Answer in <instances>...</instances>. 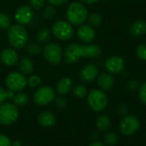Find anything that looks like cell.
Segmentation results:
<instances>
[{
	"label": "cell",
	"mask_w": 146,
	"mask_h": 146,
	"mask_svg": "<svg viewBox=\"0 0 146 146\" xmlns=\"http://www.w3.org/2000/svg\"><path fill=\"white\" fill-rule=\"evenodd\" d=\"M18 68H19L20 73H21L24 75L31 74L34 69V63L30 57L24 56V57L19 59Z\"/></svg>",
	"instance_id": "obj_18"
},
{
	"label": "cell",
	"mask_w": 146,
	"mask_h": 146,
	"mask_svg": "<svg viewBox=\"0 0 146 146\" xmlns=\"http://www.w3.org/2000/svg\"><path fill=\"white\" fill-rule=\"evenodd\" d=\"M12 100L14 101L15 105L19 106V107H24L28 104L29 97L27 94H26L24 92H18V93L15 94Z\"/></svg>",
	"instance_id": "obj_24"
},
{
	"label": "cell",
	"mask_w": 146,
	"mask_h": 146,
	"mask_svg": "<svg viewBox=\"0 0 146 146\" xmlns=\"http://www.w3.org/2000/svg\"><path fill=\"white\" fill-rule=\"evenodd\" d=\"M87 104L93 111L100 112L107 107L108 97L104 91L94 89L87 95Z\"/></svg>",
	"instance_id": "obj_4"
},
{
	"label": "cell",
	"mask_w": 146,
	"mask_h": 146,
	"mask_svg": "<svg viewBox=\"0 0 146 146\" xmlns=\"http://www.w3.org/2000/svg\"><path fill=\"white\" fill-rule=\"evenodd\" d=\"M102 53V50L99 45L96 44H87L83 45V57L94 59L98 58Z\"/></svg>",
	"instance_id": "obj_17"
},
{
	"label": "cell",
	"mask_w": 146,
	"mask_h": 146,
	"mask_svg": "<svg viewBox=\"0 0 146 146\" xmlns=\"http://www.w3.org/2000/svg\"><path fill=\"white\" fill-rule=\"evenodd\" d=\"M104 142L109 145H115L119 142V136L113 132L108 133L104 135Z\"/></svg>",
	"instance_id": "obj_29"
},
{
	"label": "cell",
	"mask_w": 146,
	"mask_h": 146,
	"mask_svg": "<svg viewBox=\"0 0 146 146\" xmlns=\"http://www.w3.org/2000/svg\"><path fill=\"white\" fill-rule=\"evenodd\" d=\"M97 82L102 91H110L115 85V79L110 73H103L98 76Z\"/></svg>",
	"instance_id": "obj_16"
},
{
	"label": "cell",
	"mask_w": 146,
	"mask_h": 146,
	"mask_svg": "<svg viewBox=\"0 0 146 146\" xmlns=\"http://www.w3.org/2000/svg\"><path fill=\"white\" fill-rule=\"evenodd\" d=\"M80 1L84 4H93V3L98 2L99 0H80Z\"/></svg>",
	"instance_id": "obj_41"
},
{
	"label": "cell",
	"mask_w": 146,
	"mask_h": 146,
	"mask_svg": "<svg viewBox=\"0 0 146 146\" xmlns=\"http://www.w3.org/2000/svg\"><path fill=\"white\" fill-rule=\"evenodd\" d=\"M56 9L55 6L51 5V4H49V5L44 7L43 15H44V17L45 19H47V20L53 19L55 17V15H56Z\"/></svg>",
	"instance_id": "obj_28"
},
{
	"label": "cell",
	"mask_w": 146,
	"mask_h": 146,
	"mask_svg": "<svg viewBox=\"0 0 146 146\" xmlns=\"http://www.w3.org/2000/svg\"><path fill=\"white\" fill-rule=\"evenodd\" d=\"M55 90L49 86H44L39 87L35 92L33 95V101L39 106H44L52 103L55 100Z\"/></svg>",
	"instance_id": "obj_9"
},
{
	"label": "cell",
	"mask_w": 146,
	"mask_h": 146,
	"mask_svg": "<svg viewBox=\"0 0 146 146\" xmlns=\"http://www.w3.org/2000/svg\"><path fill=\"white\" fill-rule=\"evenodd\" d=\"M50 4L53 5V6H60V5H63L65 4L68 0H46Z\"/></svg>",
	"instance_id": "obj_39"
},
{
	"label": "cell",
	"mask_w": 146,
	"mask_h": 146,
	"mask_svg": "<svg viewBox=\"0 0 146 146\" xmlns=\"http://www.w3.org/2000/svg\"><path fill=\"white\" fill-rule=\"evenodd\" d=\"M88 146H105L102 142H99V141H95L93 143H92L91 145H89Z\"/></svg>",
	"instance_id": "obj_42"
},
{
	"label": "cell",
	"mask_w": 146,
	"mask_h": 146,
	"mask_svg": "<svg viewBox=\"0 0 146 146\" xmlns=\"http://www.w3.org/2000/svg\"><path fill=\"white\" fill-rule=\"evenodd\" d=\"M8 98V93L7 91H5L3 88L0 87V104H3L6 99Z\"/></svg>",
	"instance_id": "obj_40"
},
{
	"label": "cell",
	"mask_w": 146,
	"mask_h": 146,
	"mask_svg": "<svg viewBox=\"0 0 146 146\" xmlns=\"http://www.w3.org/2000/svg\"><path fill=\"white\" fill-rule=\"evenodd\" d=\"M43 55L45 60L51 65L59 64L63 58V51L57 43H48L43 48Z\"/></svg>",
	"instance_id": "obj_5"
},
{
	"label": "cell",
	"mask_w": 146,
	"mask_h": 146,
	"mask_svg": "<svg viewBox=\"0 0 146 146\" xmlns=\"http://www.w3.org/2000/svg\"><path fill=\"white\" fill-rule=\"evenodd\" d=\"M104 66L110 74H117L125 69V62L121 57L118 56H113L105 61Z\"/></svg>",
	"instance_id": "obj_12"
},
{
	"label": "cell",
	"mask_w": 146,
	"mask_h": 146,
	"mask_svg": "<svg viewBox=\"0 0 146 146\" xmlns=\"http://www.w3.org/2000/svg\"><path fill=\"white\" fill-rule=\"evenodd\" d=\"M0 146H12L10 139L4 134L0 133Z\"/></svg>",
	"instance_id": "obj_36"
},
{
	"label": "cell",
	"mask_w": 146,
	"mask_h": 146,
	"mask_svg": "<svg viewBox=\"0 0 146 146\" xmlns=\"http://www.w3.org/2000/svg\"><path fill=\"white\" fill-rule=\"evenodd\" d=\"M83 57V45L72 43L68 44L64 52L63 58L68 64H74Z\"/></svg>",
	"instance_id": "obj_10"
},
{
	"label": "cell",
	"mask_w": 146,
	"mask_h": 146,
	"mask_svg": "<svg viewBox=\"0 0 146 146\" xmlns=\"http://www.w3.org/2000/svg\"><path fill=\"white\" fill-rule=\"evenodd\" d=\"M51 33L56 38L61 41H67L70 39L74 33L73 25L68 21L59 20L56 21L51 27Z\"/></svg>",
	"instance_id": "obj_3"
},
{
	"label": "cell",
	"mask_w": 146,
	"mask_h": 146,
	"mask_svg": "<svg viewBox=\"0 0 146 146\" xmlns=\"http://www.w3.org/2000/svg\"><path fill=\"white\" fill-rule=\"evenodd\" d=\"M7 38L10 46L15 50H20L27 44L29 38L27 30L21 24H13L7 30Z\"/></svg>",
	"instance_id": "obj_1"
},
{
	"label": "cell",
	"mask_w": 146,
	"mask_h": 146,
	"mask_svg": "<svg viewBox=\"0 0 146 146\" xmlns=\"http://www.w3.org/2000/svg\"><path fill=\"white\" fill-rule=\"evenodd\" d=\"M0 60L2 63L7 67H13L19 62V56L13 48H6L0 53Z\"/></svg>",
	"instance_id": "obj_14"
},
{
	"label": "cell",
	"mask_w": 146,
	"mask_h": 146,
	"mask_svg": "<svg viewBox=\"0 0 146 146\" xmlns=\"http://www.w3.org/2000/svg\"><path fill=\"white\" fill-rule=\"evenodd\" d=\"M51 30L49 28H41L38 30V33H37V40L40 43V44H46L48 43V41L51 38Z\"/></svg>",
	"instance_id": "obj_23"
},
{
	"label": "cell",
	"mask_w": 146,
	"mask_h": 146,
	"mask_svg": "<svg viewBox=\"0 0 146 146\" xmlns=\"http://www.w3.org/2000/svg\"><path fill=\"white\" fill-rule=\"evenodd\" d=\"M139 81L135 80H131L127 82V87L130 89V90H136V89H139Z\"/></svg>",
	"instance_id": "obj_37"
},
{
	"label": "cell",
	"mask_w": 146,
	"mask_h": 146,
	"mask_svg": "<svg viewBox=\"0 0 146 146\" xmlns=\"http://www.w3.org/2000/svg\"><path fill=\"white\" fill-rule=\"evenodd\" d=\"M33 9L29 5L20 6L15 13V19L16 22L22 26L30 23L33 21Z\"/></svg>",
	"instance_id": "obj_11"
},
{
	"label": "cell",
	"mask_w": 146,
	"mask_h": 146,
	"mask_svg": "<svg viewBox=\"0 0 146 146\" xmlns=\"http://www.w3.org/2000/svg\"><path fill=\"white\" fill-rule=\"evenodd\" d=\"M88 11L86 7L81 2H72L66 10L67 21L72 25L80 26L87 21Z\"/></svg>",
	"instance_id": "obj_2"
},
{
	"label": "cell",
	"mask_w": 146,
	"mask_h": 146,
	"mask_svg": "<svg viewBox=\"0 0 146 146\" xmlns=\"http://www.w3.org/2000/svg\"><path fill=\"white\" fill-rule=\"evenodd\" d=\"M139 98L140 101L146 105V82L140 85L139 87Z\"/></svg>",
	"instance_id": "obj_34"
},
{
	"label": "cell",
	"mask_w": 146,
	"mask_h": 146,
	"mask_svg": "<svg viewBox=\"0 0 146 146\" xmlns=\"http://www.w3.org/2000/svg\"><path fill=\"white\" fill-rule=\"evenodd\" d=\"M73 87V81L69 77H62L56 85V92L60 95L68 94Z\"/></svg>",
	"instance_id": "obj_21"
},
{
	"label": "cell",
	"mask_w": 146,
	"mask_h": 146,
	"mask_svg": "<svg viewBox=\"0 0 146 146\" xmlns=\"http://www.w3.org/2000/svg\"><path fill=\"white\" fill-rule=\"evenodd\" d=\"M111 121L110 118L106 115H101L98 117L96 126L100 131H106L110 127Z\"/></svg>",
	"instance_id": "obj_22"
},
{
	"label": "cell",
	"mask_w": 146,
	"mask_h": 146,
	"mask_svg": "<svg viewBox=\"0 0 146 146\" xmlns=\"http://www.w3.org/2000/svg\"><path fill=\"white\" fill-rule=\"evenodd\" d=\"M127 111H128V109H127V105H125V104H119V105L117 106V108H116V113H117L119 115H121V116L127 115Z\"/></svg>",
	"instance_id": "obj_35"
},
{
	"label": "cell",
	"mask_w": 146,
	"mask_h": 146,
	"mask_svg": "<svg viewBox=\"0 0 146 146\" xmlns=\"http://www.w3.org/2000/svg\"><path fill=\"white\" fill-rule=\"evenodd\" d=\"M38 121L44 127H51L56 124V119L51 112L44 111L38 115Z\"/></svg>",
	"instance_id": "obj_20"
},
{
	"label": "cell",
	"mask_w": 146,
	"mask_h": 146,
	"mask_svg": "<svg viewBox=\"0 0 146 146\" xmlns=\"http://www.w3.org/2000/svg\"><path fill=\"white\" fill-rule=\"evenodd\" d=\"M87 21L89 22V25H91L92 27H99L103 23V17L100 14L93 12L88 15Z\"/></svg>",
	"instance_id": "obj_25"
},
{
	"label": "cell",
	"mask_w": 146,
	"mask_h": 146,
	"mask_svg": "<svg viewBox=\"0 0 146 146\" xmlns=\"http://www.w3.org/2000/svg\"><path fill=\"white\" fill-rule=\"evenodd\" d=\"M46 0H30V6L33 9L39 10L45 6Z\"/></svg>",
	"instance_id": "obj_33"
},
{
	"label": "cell",
	"mask_w": 146,
	"mask_h": 146,
	"mask_svg": "<svg viewBox=\"0 0 146 146\" xmlns=\"http://www.w3.org/2000/svg\"><path fill=\"white\" fill-rule=\"evenodd\" d=\"M21 142L20 141H18V140H15L13 144H12V146H21Z\"/></svg>",
	"instance_id": "obj_43"
},
{
	"label": "cell",
	"mask_w": 146,
	"mask_h": 146,
	"mask_svg": "<svg viewBox=\"0 0 146 146\" xmlns=\"http://www.w3.org/2000/svg\"><path fill=\"white\" fill-rule=\"evenodd\" d=\"M77 36L81 42L90 44L95 39L96 32L91 25L82 24L77 30Z\"/></svg>",
	"instance_id": "obj_13"
},
{
	"label": "cell",
	"mask_w": 146,
	"mask_h": 146,
	"mask_svg": "<svg viewBox=\"0 0 146 146\" xmlns=\"http://www.w3.org/2000/svg\"><path fill=\"white\" fill-rule=\"evenodd\" d=\"M136 55L140 60L146 61V44H141L137 47Z\"/></svg>",
	"instance_id": "obj_32"
},
{
	"label": "cell",
	"mask_w": 146,
	"mask_h": 146,
	"mask_svg": "<svg viewBox=\"0 0 146 146\" xmlns=\"http://www.w3.org/2000/svg\"><path fill=\"white\" fill-rule=\"evenodd\" d=\"M73 92H74V96L77 97L78 98H84L88 94L86 87L85 86H83V85H77L74 88Z\"/></svg>",
	"instance_id": "obj_30"
},
{
	"label": "cell",
	"mask_w": 146,
	"mask_h": 146,
	"mask_svg": "<svg viewBox=\"0 0 146 146\" xmlns=\"http://www.w3.org/2000/svg\"><path fill=\"white\" fill-rule=\"evenodd\" d=\"M80 79L85 82H92L98 76V68L93 63L85 65L80 72Z\"/></svg>",
	"instance_id": "obj_15"
},
{
	"label": "cell",
	"mask_w": 146,
	"mask_h": 146,
	"mask_svg": "<svg viewBox=\"0 0 146 146\" xmlns=\"http://www.w3.org/2000/svg\"><path fill=\"white\" fill-rule=\"evenodd\" d=\"M26 50L31 56H38L42 52L43 48L41 47V45L39 44L30 43L26 45Z\"/></svg>",
	"instance_id": "obj_26"
},
{
	"label": "cell",
	"mask_w": 146,
	"mask_h": 146,
	"mask_svg": "<svg viewBox=\"0 0 146 146\" xmlns=\"http://www.w3.org/2000/svg\"><path fill=\"white\" fill-rule=\"evenodd\" d=\"M140 127L139 118L133 115H125L119 124V130L125 136H132L135 134Z\"/></svg>",
	"instance_id": "obj_7"
},
{
	"label": "cell",
	"mask_w": 146,
	"mask_h": 146,
	"mask_svg": "<svg viewBox=\"0 0 146 146\" xmlns=\"http://www.w3.org/2000/svg\"><path fill=\"white\" fill-rule=\"evenodd\" d=\"M41 82H42L41 78L36 74H33V75L29 76V78L27 79V85L33 88L39 86L41 85Z\"/></svg>",
	"instance_id": "obj_31"
},
{
	"label": "cell",
	"mask_w": 146,
	"mask_h": 146,
	"mask_svg": "<svg viewBox=\"0 0 146 146\" xmlns=\"http://www.w3.org/2000/svg\"><path fill=\"white\" fill-rule=\"evenodd\" d=\"M19 116V110L14 104L4 103L0 105V124L9 126L14 123Z\"/></svg>",
	"instance_id": "obj_6"
},
{
	"label": "cell",
	"mask_w": 146,
	"mask_h": 146,
	"mask_svg": "<svg viewBox=\"0 0 146 146\" xmlns=\"http://www.w3.org/2000/svg\"><path fill=\"white\" fill-rule=\"evenodd\" d=\"M11 26V20L8 14L5 12H0V29L8 30V28Z\"/></svg>",
	"instance_id": "obj_27"
},
{
	"label": "cell",
	"mask_w": 146,
	"mask_h": 146,
	"mask_svg": "<svg viewBox=\"0 0 146 146\" xmlns=\"http://www.w3.org/2000/svg\"><path fill=\"white\" fill-rule=\"evenodd\" d=\"M56 106L57 107H59V108H65L66 106H67V104H68V103H67V101H66V99L64 98H62V97H60V98H57L56 99Z\"/></svg>",
	"instance_id": "obj_38"
},
{
	"label": "cell",
	"mask_w": 146,
	"mask_h": 146,
	"mask_svg": "<svg viewBox=\"0 0 146 146\" xmlns=\"http://www.w3.org/2000/svg\"><path fill=\"white\" fill-rule=\"evenodd\" d=\"M130 33L134 37H140L146 33V21L143 19H138L132 23Z\"/></svg>",
	"instance_id": "obj_19"
},
{
	"label": "cell",
	"mask_w": 146,
	"mask_h": 146,
	"mask_svg": "<svg viewBox=\"0 0 146 146\" xmlns=\"http://www.w3.org/2000/svg\"><path fill=\"white\" fill-rule=\"evenodd\" d=\"M6 86L14 92H21L27 85V79L20 72H12L5 79Z\"/></svg>",
	"instance_id": "obj_8"
}]
</instances>
